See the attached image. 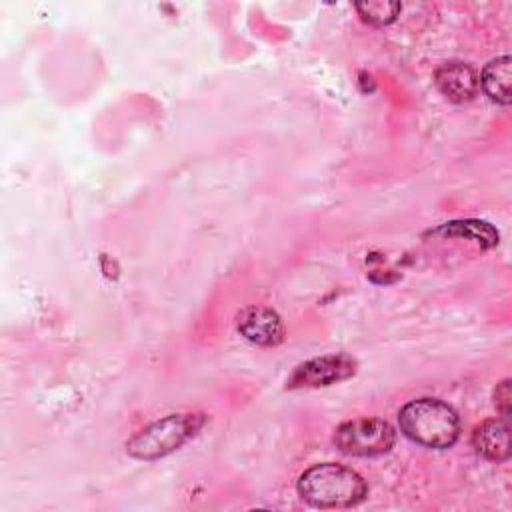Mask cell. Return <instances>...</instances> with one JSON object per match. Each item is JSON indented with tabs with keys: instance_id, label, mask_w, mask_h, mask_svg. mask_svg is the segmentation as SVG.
I'll return each instance as SVG.
<instances>
[{
	"instance_id": "cell-1",
	"label": "cell",
	"mask_w": 512,
	"mask_h": 512,
	"mask_svg": "<svg viewBox=\"0 0 512 512\" xmlns=\"http://www.w3.org/2000/svg\"><path fill=\"white\" fill-rule=\"evenodd\" d=\"M298 494L316 508H350L366 498L368 486L352 468L326 462L300 476Z\"/></svg>"
},
{
	"instance_id": "cell-2",
	"label": "cell",
	"mask_w": 512,
	"mask_h": 512,
	"mask_svg": "<svg viewBox=\"0 0 512 512\" xmlns=\"http://www.w3.org/2000/svg\"><path fill=\"white\" fill-rule=\"evenodd\" d=\"M400 430L412 442L444 450L460 436V418L452 406L438 398H418L408 402L398 414Z\"/></svg>"
},
{
	"instance_id": "cell-3",
	"label": "cell",
	"mask_w": 512,
	"mask_h": 512,
	"mask_svg": "<svg viewBox=\"0 0 512 512\" xmlns=\"http://www.w3.org/2000/svg\"><path fill=\"white\" fill-rule=\"evenodd\" d=\"M204 424L202 414H170L152 422L126 442V452L140 460H156L178 450Z\"/></svg>"
},
{
	"instance_id": "cell-4",
	"label": "cell",
	"mask_w": 512,
	"mask_h": 512,
	"mask_svg": "<svg viewBox=\"0 0 512 512\" xmlns=\"http://www.w3.org/2000/svg\"><path fill=\"white\" fill-rule=\"evenodd\" d=\"M394 428L378 418L344 422L334 432V444L348 456H380L394 446Z\"/></svg>"
},
{
	"instance_id": "cell-5",
	"label": "cell",
	"mask_w": 512,
	"mask_h": 512,
	"mask_svg": "<svg viewBox=\"0 0 512 512\" xmlns=\"http://www.w3.org/2000/svg\"><path fill=\"white\" fill-rule=\"evenodd\" d=\"M356 372V362L348 356L334 354L300 364L286 380L288 388H320L342 382Z\"/></svg>"
},
{
	"instance_id": "cell-6",
	"label": "cell",
	"mask_w": 512,
	"mask_h": 512,
	"mask_svg": "<svg viewBox=\"0 0 512 512\" xmlns=\"http://www.w3.org/2000/svg\"><path fill=\"white\" fill-rule=\"evenodd\" d=\"M240 334L258 346H276L284 340V326L280 316L262 306H250L238 314Z\"/></svg>"
},
{
	"instance_id": "cell-7",
	"label": "cell",
	"mask_w": 512,
	"mask_h": 512,
	"mask_svg": "<svg viewBox=\"0 0 512 512\" xmlns=\"http://www.w3.org/2000/svg\"><path fill=\"white\" fill-rule=\"evenodd\" d=\"M434 82L438 90L450 102H456V104L472 100L480 88L476 70L470 64L456 62V60L442 64L434 74Z\"/></svg>"
},
{
	"instance_id": "cell-8",
	"label": "cell",
	"mask_w": 512,
	"mask_h": 512,
	"mask_svg": "<svg viewBox=\"0 0 512 512\" xmlns=\"http://www.w3.org/2000/svg\"><path fill=\"white\" fill-rule=\"evenodd\" d=\"M472 446L474 450L494 462H502L510 458V432L506 418L486 420L480 426H476L472 434Z\"/></svg>"
},
{
	"instance_id": "cell-9",
	"label": "cell",
	"mask_w": 512,
	"mask_h": 512,
	"mask_svg": "<svg viewBox=\"0 0 512 512\" xmlns=\"http://www.w3.org/2000/svg\"><path fill=\"white\" fill-rule=\"evenodd\" d=\"M482 90L486 92V96L502 106L510 104L512 94H510V82H512V60L510 56H500L490 60L484 70L482 76L478 78Z\"/></svg>"
},
{
	"instance_id": "cell-10",
	"label": "cell",
	"mask_w": 512,
	"mask_h": 512,
	"mask_svg": "<svg viewBox=\"0 0 512 512\" xmlns=\"http://www.w3.org/2000/svg\"><path fill=\"white\" fill-rule=\"evenodd\" d=\"M436 232H444V234H452V236H464V238H470V240L478 242L484 248H492V246L498 244V232L490 224L478 222V220L450 222V224H444L442 228H438Z\"/></svg>"
},
{
	"instance_id": "cell-11",
	"label": "cell",
	"mask_w": 512,
	"mask_h": 512,
	"mask_svg": "<svg viewBox=\"0 0 512 512\" xmlns=\"http://www.w3.org/2000/svg\"><path fill=\"white\" fill-rule=\"evenodd\" d=\"M400 2H360L356 4V12L360 14V18L372 26H384L390 24L392 20H396L398 12H400Z\"/></svg>"
},
{
	"instance_id": "cell-12",
	"label": "cell",
	"mask_w": 512,
	"mask_h": 512,
	"mask_svg": "<svg viewBox=\"0 0 512 512\" xmlns=\"http://www.w3.org/2000/svg\"><path fill=\"white\" fill-rule=\"evenodd\" d=\"M494 404L502 418L510 416V380H502L494 390Z\"/></svg>"
}]
</instances>
